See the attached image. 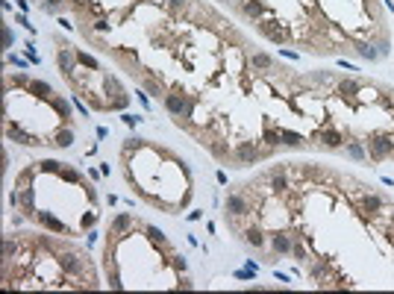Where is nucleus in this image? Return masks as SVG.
Instances as JSON below:
<instances>
[{
    "label": "nucleus",
    "instance_id": "bb28decb",
    "mask_svg": "<svg viewBox=\"0 0 394 294\" xmlns=\"http://www.w3.org/2000/svg\"><path fill=\"white\" fill-rule=\"evenodd\" d=\"M138 147H141V139H127V141H124V150H121V156H124V159H130V153H133V150H138Z\"/></svg>",
    "mask_w": 394,
    "mask_h": 294
},
{
    "label": "nucleus",
    "instance_id": "c9c22d12",
    "mask_svg": "<svg viewBox=\"0 0 394 294\" xmlns=\"http://www.w3.org/2000/svg\"><path fill=\"white\" fill-rule=\"evenodd\" d=\"M94 221H97V218H94V212H91V215H86V218H83V226H91Z\"/></svg>",
    "mask_w": 394,
    "mask_h": 294
},
{
    "label": "nucleus",
    "instance_id": "4468645a",
    "mask_svg": "<svg viewBox=\"0 0 394 294\" xmlns=\"http://www.w3.org/2000/svg\"><path fill=\"white\" fill-rule=\"evenodd\" d=\"M339 91H342V97H350V100H353V97H356V94L362 91V86L356 83V80H342Z\"/></svg>",
    "mask_w": 394,
    "mask_h": 294
},
{
    "label": "nucleus",
    "instance_id": "f8f14e48",
    "mask_svg": "<svg viewBox=\"0 0 394 294\" xmlns=\"http://www.w3.org/2000/svg\"><path fill=\"white\" fill-rule=\"evenodd\" d=\"M244 242L253 244V247H265V232H262L259 226H247V229H244Z\"/></svg>",
    "mask_w": 394,
    "mask_h": 294
},
{
    "label": "nucleus",
    "instance_id": "0eeeda50",
    "mask_svg": "<svg viewBox=\"0 0 394 294\" xmlns=\"http://www.w3.org/2000/svg\"><path fill=\"white\" fill-rule=\"evenodd\" d=\"M391 150H394V144L388 139H374L371 141V159H374V162H382Z\"/></svg>",
    "mask_w": 394,
    "mask_h": 294
},
{
    "label": "nucleus",
    "instance_id": "7ed1b4c3",
    "mask_svg": "<svg viewBox=\"0 0 394 294\" xmlns=\"http://www.w3.org/2000/svg\"><path fill=\"white\" fill-rule=\"evenodd\" d=\"M236 159H239L241 165H253L262 159V150L256 147V141H241L239 147H236Z\"/></svg>",
    "mask_w": 394,
    "mask_h": 294
},
{
    "label": "nucleus",
    "instance_id": "2f4dec72",
    "mask_svg": "<svg viewBox=\"0 0 394 294\" xmlns=\"http://www.w3.org/2000/svg\"><path fill=\"white\" fill-rule=\"evenodd\" d=\"M77 59H80L83 65H88L91 71H97V59H91V56H86V53H77Z\"/></svg>",
    "mask_w": 394,
    "mask_h": 294
},
{
    "label": "nucleus",
    "instance_id": "58836bf2",
    "mask_svg": "<svg viewBox=\"0 0 394 294\" xmlns=\"http://www.w3.org/2000/svg\"><path fill=\"white\" fill-rule=\"evenodd\" d=\"M56 3H59V0H50V3L44 6V9H47V12H56Z\"/></svg>",
    "mask_w": 394,
    "mask_h": 294
},
{
    "label": "nucleus",
    "instance_id": "f257e3e1",
    "mask_svg": "<svg viewBox=\"0 0 394 294\" xmlns=\"http://www.w3.org/2000/svg\"><path fill=\"white\" fill-rule=\"evenodd\" d=\"M259 33L268 35L274 44H286V41H289V30H286V24H276V21H262V24H259Z\"/></svg>",
    "mask_w": 394,
    "mask_h": 294
},
{
    "label": "nucleus",
    "instance_id": "423d86ee",
    "mask_svg": "<svg viewBox=\"0 0 394 294\" xmlns=\"http://www.w3.org/2000/svg\"><path fill=\"white\" fill-rule=\"evenodd\" d=\"M292 244H294V239L289 232H274V236H271V247H274V253H279V256H289V253H292Z\"/></svg>",
    "mask_w": 394,
    "mask_h": 294
},
{
    "label": "nucleus",
    "instance_id": "473e14b6",
    "mask_svg": "<svg viewBox=\"0 0 394 294\" xmlns=\"http://www.w3.org/2000/svg\"><path fill=\"white\" fill-rule=\"evenodd\" d=\"M147 236H150V239H153V242H165V232H162V229H156V226H147Z\"/></svg>",
    "mask_w": 394,
    "mask_h": 294
},
{
    "label": "nucleus",
    "instance_id": "f704fd0d",
    "mask_svg": "<svg viewBox=\"0 0 394 294\" xmlns=\"http://www.w3.org/2000/svg\"><path fill=\"white\" fill-rule=\"evenodd\" d=\"M292 253L297 256V259H306V250H303V244H297V242L292 244Z\"/></svg>",
    "mask_w": 394,
    "mask_h": 294
},
{
    "label": "nucleus",
    "instance_id": "412c9836",
    "mask_svg": "<svg viewBox=\"0 0 394 294\" xmlns=\"http://www.w3.org/2000/svg\"><path fill=\"white\" fill-rule=\"evenodd\" d=\"M283 144H289V147H303V139L292 133V130H283Z\"/></svg>",
    "mask_w": 394,
    "mask_h": 294
},
{
    "label": "nucleus",
    "instance_id": "5701e85b",
    "mask_svg": "<svg viewBox=\"0 0 394 294\" xmlns=\"http://www.w3.org/2000/svg\"><path fill=\"white\" fill-rule=\"evenodd\" d=\"M33 168H24V171L18 173V180H15V189H27L30 186V180H33Z\"/></svg>",
    "mask_w": 394,
    "mask_h": 294
},
{
    "label": "nucleus",
    "instance_id": "72a5a7b5",
    "mask_svg": "<svg viewBox=\"0 0 394 294\" xmlns=\"http://www.w3.org/2000/svg\"><path fill=\"white\" fill-rule=\"evenodd\" d=\"M347 153L353 156V159H365V150H362L359 144H350V147H347Z\"/></svg>",
    "mask_w": 394,
    "mask_h": 294
},
{
    "label": "nucleus",
    "instance_id": "a878e982",
    "mask_svg": "<svg viewBox=\"0 0 394 294\" xmlns=\"http://www.w3.org/2000/svg\"><path fill=\"white\" fill-rule=\"evenodd\" d=\"M74 144V133L71 130H62L59 136H56V147H71Z\"/></svg>",
    "mask_w": 394,
    "mask_h": 294
},
{
    "label": "nucleus",
    "instance_id": "6ab92c4d",
    "mask_svg": "<svg viewBox=\"0 0 394 294\" xmlns=\"http://www.w3.org/2000/svg\"><path fill=\"white\" fill-rule=\"evenodd\" d=\"M362 206H365V212H379V209H382V197H377V194H368V197L362 200Z\"/></svg>",
    "mask_w": 394,
    "mask_h": 294
},
{
    "label": "nucleus",
    "instance_id": "1a4fd4ad",
    "mask_svg": "<svg viewBox=\"0 0 394 294\" xmlns=\"http://www.w3.org/2000/svg\"><path fill=\"white\" fill-rule=\"evenodd\" d=\"M268 180H271V189H274V191H286V189H289V180H286V165H276V168H271Z\"/></svg>",
    "mask_w": 394,
    "mask_h": 294
},
{
    "label": "nucleus",
    "instance_id": "f03ea898",
    "mask_svg": "<svg viewBox=\"0 0 394 294\" xmlns=\"http://www.w3.org/2000/svg\"><path fill=\"white\" fill-rule=\"evenodd\" d=\"M223 206H227V215L244 218V215L250 212V200H247L244 194H236V191H233V194H227V203H223Z\"/></svg>",
    "mask_w": 394,
    "mask_h": 294
},
{
    "label": "nucleus",
    "instance_id": "a211bd4d",
    "mask_svg": "<svg viewBox=\"0 0 394 294\" xmlns=\"http://www.w3.org/2000/svg\"><path fill=\"white\" fill-rule=\"evenodd\" d=\"M209 150H212L215 159H230V144H227V141H212Z\"/></svg>",
    "mask_w": 394,
    "mask_h": 294
},
{
    "label": "nucleus",
    "instance_id": "dca6fc26",
    "mask_svg": "<svg viewBox=\"0 0 394 294\" xmlns=\"http://www.w3.org/2000/svg\"><path fill=\"white\" fill-rule=\"evenodd\" d=\"M262 12H265V3H262V0H247V3H244V15L247 18H259Z\"/></svg>",
    "mask_w": 394,
    "mask_h": 294
},
{
    "label": "nucleus",
    "instance_id": "cd10ccee",
    "mask_svg": "<svg viewBox=\"0 0 394 294\" xmlns=\"http://www.w3.org/2000/svg\"><path fill=\"white\" fill-rule=\"evenodd\" d=\"M356 50H359L365 59H377V50H374V44H365V41H359V44H356Z\"/></svg>",
    "mask_w": 394,
    "mask_h": 294
},
{
    "label": "nucleus",
    "instance_id": "ddd939ff",
    "mask_svg": "<svg viewBox=\"0 0 394 294\" xmlns=\"http://www.w3.org/2000/svg\"><path fill=\"white\" fill-rule=\"evenodd\" d=\"M127 226H133V215H127V212H121L118 218L109 224V232H124Z\"/></svg>",
    "mask_w": 394,
    "mask_h": 294
},
{
    "label": "nucleus",
    "instance_id": "7c9ffc66",
    "mask_svg": "<svg viewBox=\"0 0 394 294\" xmlns=\"http://www.w3.org/2000/svg\"><path fill=\"white\" fill-rule=\"evenodd\" d=\"M59 173H62V177H65L68 183H80V173L74 171V168H62V171H59Z\"/></svg>",
    "mask_w": 394,
    "mask_h": 294
},
{
    "label": "nucleus",
    "instance_id": "c85d7f7f",
    "mask_svg": "<svg viewBox=\"0 0 394 294\" xmlns=\"http://www.w3.org/2000/svg\"><path fill=\"white\" fill-rule=\"evenodd\" d=\"M38 168H41V171H47V173H59V171H62V168H59V162H53V159L38 162Z\"/></svg>",
    "mask_w": 394,
    "mask_h": 294
},
{
    "label": "nucleus",
    "instance_id": "c756f323",
    "mask_svg": "<svg viewBox=\"0 0 394 294\" xmlns=\"http://www.w3.org/2000/svg\"><path fill=\"white\" fill-rule=\"evenodd\" d=\"M144 88H147L153 97H159V94H162V83H156V80H144Z\"/></svg>",
    "mask_w": 394,
    "mask_h": 294
},
{
    "label": "nucleus",
    "instance_id": "6e6552de",
    "mask_svg": "<svg viewBox=\"0 0 394 294\" xmlns=\"http://www.w3.org/2000/svg\"><path fill=\"white\" fill-rule=\"evenodd\" d=\"M59 265H62V271H65V274H74V277H77V274H83V259H80L77 253H65V256L59 259Z\"/></svg>",
    "mask_w": 394,
    "mask_h": 294
},
{
    "label": "nucleus",
    "instance_id": "b1692460",
    "mask_svg": "<svg viewBox=\"0 0 394 294\" xmlns=\"http://www.w3.org/2000/svg\"><path fill=\"white\" fill-rule=\"evenodd\" d=\"M18 247H21V244H18L15 239H6V242H3V259L9 262V259H12V256L18 253Z\"/></svg>",
    "mask_w": 394,
    "mask_h": 294
},
{
    "label": "nucleus",
    "instance_id": "aec40b11",
    "mask_svg": "<svg viewBox=\"0 0 394 294\" xmlns=\"http://www.w3.org/2000/svg\"><path fill=\"white\" fill-rule=\"evenodd\" d=\"M30 91H33V94H41V97H53V88L47 86V83H41V80L30 83Z\"/></svg>",
    "mask_w": 394,
    "mask_h": 294
},
{
    "label": "nucleus",
    "instance_id": "9b49d317",
    "mask_svg": "<svg viewBox=\"0 0 394 294\" xmlns=\"http://www.w3.org/2000/svg\"><path fill=\"white\" fill-rule=\"evenodd\" d=\"M35 218H38L41 224L47 226V229H53V232H68V229H65V224H62V221H56V218H53L50 212H38Z\"/></svg>",
    "mask_w": 394,
    "mask_h": 294
},
{
    "label": "nucleus",
    "instance_id": "2eb2a0df",
    "mask_svg": "<svg viewBox=\"0 0 394 294\" xmlns=\"http://www.w3.org/2000/svg\"><path fill=\"white\" fill-rule=\"evenodd\" d=\"M262 141H265L268 147H276V144H283V130H274V127H268V130L262 133Z\"/></svg>",
    "mask_w": 394,
    "mask_h": 294
},
{
    "label": "nucleus",
    "instance_id": "4c0bfd02",
    "mask_svg": "<svg viewBox=\"0 0 394 294\" xmlns=\"http://www.w3.org/2000/svg\"><path fill=\"white\" fill-rule=\"evenodd\" d=\"M168 3H171L174 9H183V6H186V0H168Z\"/></svg>",
    "mask_w": 394,
    "mask_h": 294
},
{
    "label": "nucleus",
    "instance_id": "f3484780",
    "mask_svg": "<svg viewBox=\"0 0 394 294\" xmlns=\"http://www.w3.org/2000/svg\"><path fill=\"white\" fill-rule=\"evenodd\" d=\"M321 139H324L326 147H342V133H335V130H324Z\"/></svg>",
    "mask_w": 394,
    "mask_h": 294
},
{
    "label": "nucleus",
    "instance_id": "39448f33",
    "mask_svg": "<svg viewBox=\"0 0 394 294\" xmlns=\"http://www.w3.org/2000/svg\"><path fill=\"white\" fill-rule=\"evenodd\" d=\"M56 62H59V71H62L65 77H71V74H74V68H77V56H74V50H71V47H59V53H56Z\"/></svg>",
    "mask_w": 394,
    "mask_h": 294
},
{
    "label": "nucleus",
    "instance_id": "393cba45",
    "mask_svg": "<svg viewBox=\"0 0 394 294\" xmlns=\"http://www.w3.org/2000/svg\"><path fill=\"white\" fill-rule=\"evenodd\" d=\"M253 65H256V68H262V71H268L271 65H274V59H271L268 53H256V56H253Z\"/></svg>",
    "mask_w": 394,
    "mask_h": 294
},
{
    "label": "nucleus",
    "instance_id": "9d476101",
    "mask_svg": "<svg viewBox=\"0 0 394 294\" xmlns=\"http://www.w3.org/2000/svg\"><path fill=\"white\" fill-rule=\"evenodd\" d=\"M6 133H9V139L18 141V144H27V147H35V144H41V141L35 139V136H27V133H21V130H15L12 124L6 127Z\"/></svg>",
    "mask_w": 394,
    "mask_h": 294
},
{
    "label": "nucleus",
    "instance_id": "20e7f679",
    "mask_svg": "<svg viewBox=\"0 0 394 294\" xmlns=\"http://www.w3.org/2000/svg\"><path fill=\"white\" fill-rule=\"evenodd\" d=\"M165 109H168L171 115H183V112L189 109V97L180 94V91H171V94H165Z\"/></svg>",
    "mask_w": 394,
    "mask_h": 294
},
{
    "label": "nucleus",
    "instance_id": "4be33fe9",
    "mask_svg": "<svg viewBox=\"0 0 394 294\" xmlns=\"http://www.w3.org/2000/svg\"><path fill=\"white\" fill-rule=\"evenodd\" d=\"M50 103L56 106V112H59L62 118H71V103H68V100H62V97H50Z\"/></svg>",
    "mask_w": 394,
    "mask_h": 294
},
{
    "label": "nucleus",
    "instance_id": "e433bc0d",
    "mask_svg": "<svg viewBox=\"0 0 394 294\" xmlns=\"http://www.w3.org/2000/svg\"><path fill=\"white\" fill-rule=\"evenodd\" d=\"M15 83H21V86H30V80H27V74H18Z\"/></svg>",
    "mask_w": 394,
    "mask_h": 294
}]
</instances>
